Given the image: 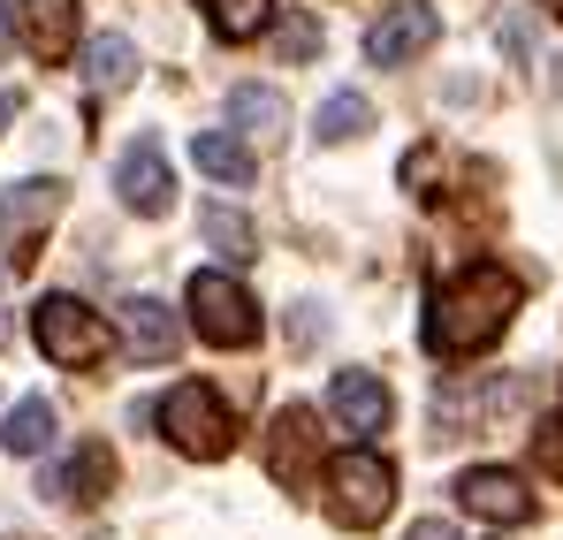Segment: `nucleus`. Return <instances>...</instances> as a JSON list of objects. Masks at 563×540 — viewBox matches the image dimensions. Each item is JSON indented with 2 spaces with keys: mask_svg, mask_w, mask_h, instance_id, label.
<instances>
[{
  "mask_svg": "<svg viewBox=\"0 0 563 540\" xmlns=\"http://www.w3.org/2000/svg\"><path fill=\"white\" fill-rule=\"evenodd\" d=\"M518 305H526V282H518V274L495 267V260H472V267H457L450 282H434L419 343H427L434 359H479L487 343H503V328L518 320Z\"/></svg>",
  "mask_w": 563,
  "mask_h": 540,
  "instance_id": "nucleus-1",
  "label": "nucleus"
},
{
  "mask_svg": "<svg viewBox=\"0 0 563 540\" xmlns=\"http://www.w3.org/2000/svg\"><path fill=\"white\" fill-rule=\"evenodd\" d=\"M153 419H161V434H168V442H176L184 456H198V464H221V456L236 450V419H229L221 388H206V381H184V388H168Z\"/></svg>",
  "mask_w": 563,
  "mask_h": 540,
  "instance_id": "nucleus-2",
  "label": "nucleus"
},
{
  "mask_svg": "<svg viewBox=\"0 0 563 540\" xmlns=\"http://www.w3.org/2000/svg\"><path fill=\"white\" fill-rule=\"evenodd\" d=\"M184 305H190V320H198V335H206L213 351H244V343H260V305H252V289H244L236 274L198 267L184 282Z\"/></svg>",
  "mask_w": 563,
  "mask_h": 540,
  "instance_id": "nucleus-3",
  "label": "nucleus"
},
{
  "mask_svg": "<svg viewBox=\"0 0 563 540\" xmlns=\"http://www.w3.org/2000/svg\"><path fill=\"white\" fill-rule=\"evenodd\" d=\"M328 503L343 526H380L396 510V464L380 450H343L328 464Z\"/></svg>",
  "mask_w": 563,
  "mask_h": 540,
  "instance_id": "nucleus-4",
  "label": "nucleus"
},
{
  "mask_svg": "<svg viewBox=\"0 0 563 540\" xmlns=\"http://www.w3.org/2000/svg\"><path fill=\"white\" fill-rule=\"evenodd\" d=\"M31 335H38V351H46L54 365H99V359H107V320H99L85 297H69V289L38 297Z\"/></svg>",
  "mask_w": 563,
  "mask_h": 540,
  "instance_id": "nucleus-5",
  "label": "nucleus"
},
{
  "mask_svg": "<svg viewBox=\"0 0 563 540\" xmlns=\"http://www.w3.org/2000/svg\"><path fill=\"white\" fill-rule=\"evenodd\" d=\"M62 206H69V190L54 176H31V183H8V190H0V229H8V244H15V252H8L15 267L38 260V236L62 221Z\"/></svg>",
  "mask_w": 563,
  "mask_h": 540,
  "instance_id": "nucleus-6",
  "label": "nucleus"
},
{
  "mask_svg": "<svg viewBox=\"0 0 563 540\" xmlns=\"http://www.w3.org/2000/svg\"><path fill=\"white\" fill-rule=\"evenodd\" d=\"M457 510L503 533V526H526V518H533V495H526L518 472H503V464H472V472H457Z\"/></svg>",
  "mask_w": 563,
  "mask_h": 540,
  "instance_id": "nucleus-7",
  "label": "nucleus"
},
{
  "mask_svg": "<svg viewBox=\"0 0 563 540\" xmlns=\"http://www.w3.org/2000/svg\"><path fill=\"white\" fill-rule=\"evenodd\" d=\"M114 190H122V206L145 213V221H161V213L176 206V176H168V161H161V137L122 145V161H114Z\"/></svg>",
  "mask_w": 563,
  "mask_h": 540,
  "instance_id": "nucleus-8",
  "label": "nucleus"
},
{
  "mask_svg": "<svg viewBox=\"0 0 563 540\" xmlns=\"http://www.w3.org/2000/svg\"><path fill=\"white\" fill-rule=\"evenodd\" d=\"M434 38H442V15H434L427 0H396L374 31H366V54H374L380 69H404V62H411V54H427Z\"/></svg>",
  "mask_w": 563,
  "mask_h": 540,
  "instance_id": "nucleus-9",
  "label": "nucleus"
},
{
  "mask_svg": "<svg viewBox=\"0 0 563 540\" xmlns=\"http://www.w3.org/2000/svg\"><path fill=\"white\" fill-rule=\"evenodd\" d=\"M267 472H275L282 487H312V480H320V434H312V411H305V404H289L275 419V434H267Z\"/></svg>",
  "mask_w": 563,
  "mask_h": 540,
  "instance_id": "nucleus-10",
  "label": "nucleus"
},
{
  "mask_svg": "<svg viewBox=\"0 0 563 540\" xmlns=\"http://www.w3.org/2000/svg\"><path fill=\"white\" fill-rule=\"evenodd\" d=\"M328 411H335L351 434H380V427H388V411H396V396H388V381H380V373H335Z\"/></svg>",
  "mask_w": 563,
  "mask_h": 540,
  "instance_id": "nucleus-11",
  "label": "nucleus"
},
{
  "mask_svg": "<svg viewBox=\"0 0 563 540\" xmlns=\"http://www.w3.org/2000/svg\"><path fill=\"white\" fill-rule=\"evenodd\" d=\"M15 23H23V46L38 62H69L77 54V0H23Z\"/></svg>",
  "mask_w": 563,
  "mask_h": 540,
  "instance_id": "nucleus-12",
  "label": "nucleus"
},
{
  "mask_svg": "<svg viewBox=\"0 0 563 540\" xmlns=\"http://www.w3.org/2000/svg\"><path fill=\"white\" fill-rule=\"evenodd\" d=\"M122 343L137 351V359H176V343H184V328H176V312L161 305V297H130L122 305Z\"/></svg>",
  "mask_w": 563,
  "mask_h": 540,
  "instance_id": "nucleus-13",
  "label": "nucleus"
},
{
  "mask_svg": "<svg viewBox=\"0 0 563 540\" xmlns=\"http://www.w3.org/2000/svg\"><path fill=\"white\" fill-rule=\"evenodd\" d=\"M190 161L213 183H252L260 176V153H252L244 130H198V137H190Z\"/></svg>",
  "mask_w": 563,
  "mask_h": 540,
  "instance_id": "nucleus-14",
  "label": "nucleus"
},
{
  "mask_svg": "<svg viewBox=\"0 0 563 540\" xmlns=\"http://www.w3.org/2000/svg\"><path fill=\"white\" fill-rule=\"evenodd\" d=\"M229 130H244L252 145H275L282 130H289V99L267 85H236L229 91Z\"/></svg>",
  "mask_w": 563,
  "mask_h": 540,
  "instance_id": "nucleus-15",
  "label": "nucleus"
},
{
  "mask_svg": "<svg viewBox=\"0 0 563 540\" xmlns=\"http://www.w3.org/2000/svg\"><path fill=\"white\" fill-rule=\"evenodd\" d=\"M46 487H54L62 503H99V495L114 487V456H107V442H85V450L69 456V464H62Z\"/></svg>",
  "mask_w": 563,
  "mask_h": 540,
  "instance_id": "nucleus-16",
  "label": "nucleus"
},
{
  "mask_svg": "<svg viewBox=\"0 0 563 540\" xmlns=\"http://www.w3.org/2000/svg\"><path fill=\"white\" fill-rule=\"evenodd\" d=\"M46 442H54V404H46V396H23V404L0 419V450L8 456H38Z\"/></svg>",
  "mask_w": 563,
  "mask_h": 540,
  "instance_id": "nucleus-17",
  "label": "nucleus"
},
{
  "mask_svg": "<svg viewBox=\"0 0 563 540\" xmlns=\"http://www.w3.org/2000/svg\"><path fill=\"white\" fill-rule=\"evenodd\" d=\"M312 130H320V145H351V137H366V130H374L366 91H328L320 114H312Z\"/></svg>",
  "mask_w": 563,
  "mask_h": 540,
  "instance_id": "nucleus-18",
  "label": "nucleus"
},
{
  "mask_svg": "<svg viewBox=\"0 0 563 540\" xmlns=\"http://www.w3.org/2000/svg\"><path fill=\"white\" fill-rule=\"evenodd\" d=\"M85 77H92V91H122L137 77V46L122 31H99L92 46H85Z\"/></svg>",
  "mask_w": 563,
  "mask_h": 540,
  "instance_id": "nucleus-19",
  "label": "nucleus"
},
{
  "mask_svg": "<svg viewBox=\"0 0 563 540\" xmlns=\"http://www.w3.org/2000/svg\"><path fill=\"white\" fill-rule=\"evenodd\" d=\"M198 8H206L213 38H229V46H236V38H260V31L282 15L275 0H198Z\"/></svg>",
  "mask_w": 563,
  "mask_h": 540,
  "instance_id": "nucleus-20",
  "label": "nucleus"
},
{
  "mask_svg": "<svg viewBox=\"0 0 563 540\" xmlns=\"http://www.w3.org/2000/svg\"><path fill=\"white\" fill-rule=\"evenodd\" d=\"M198 236H206L213 252H229V260H252V252H260V229H252L244 213H229V206H198Z\"/></svg>",
  "mask_w": 563,
  "mask_h": 540,
  "instance_id": "nucleus-21",
  "label": "nucleus"
},
{
  "mask_svg": "<svg viewBox=\"0 0 563 540\" xmlns=\"http://www.w3.org/2000/svg\"><path fill=\"white\" fill-rule=\"evenodd\" d=\"M275 46L289 54V62H312V54H320V15H312V8H282Z\"/></svg>",
  "mask_w": 563,
  "mask_h": 540,
  "instance_id": "nucleus-22",
  "label": "nucleus"
},
{
  "mask_svg": "<svg viewBox=\"0 0 563 540\" xmlns=\"http://www.w3.org/2000/svg\"><path fill=\"white\" fill-rule=\"evenodd\" d=\"M533 464H541L549 480H563V411H556V419H541V434H533Z\"/></svg>",
  "mask_w": 563,
  "mask_h": 540,
  "instance_id": "nucleus-23",
  "label": "nucleus"
},
{
  "mask_svg": "<svg viewBox=\"0 0 563 540\" xmlns=\"http://www.w3.org/2000/svg\"><path fill=\"white\" fill-rule=\"evenodd\" d=\"M404 540H457V526H450V518H419Z\"/></svg>",
  "mask_w": 563,
  "mask_h": 540,
  "instance_id": "nucleus-24",
  "label": "nucleus"
},
{
  "mask_svg": "<svg viewBox=\"0 0 563 540\" xmlns=\"http://www.w3.org/2000/svg\"><path fill=\"white\" fill-rule=\"evenodd\" d=\"M8 46H15V8L0 0V54H8Z\"/></svg>",
  "mask_w": 563,
  "mask_h": 540,
  "instance_id": "nucleus-25",
  "label": "nucleus"
},
{
  "mask_svg": "<svg viewBox=\"0 0 563 540\" xmlns=\"http://www.w3.org/2000/svg\"><path fill=\"white\" fill-rule=\"evenodd\" d=\"M541 15H549V23H563V0H541Z\"/></svg>",
  "mask_w": 563,
  "mask_h": 540,
  "instance_id": "nucleus-26",
  "label": "nucleus"
},
{
  "mask_svg": "<svg viewBox=\"0 0 563 540\" xmlns=\"http://www.w3.org/2000/svg\"><path fill=\"white\" fill-rule=\"evenodd\" d=\"M8 114H15V91H0V122H8Z\"/></svg>",
  "mask_w": 563,
  "mask_h": 540,
  "instance_id": "nucleus-27",
  "label": "nucleus"
},
{
  "mask_svg": "<svg viewBox=\"0 0 563 540\" xmlns=\"http://www.w3.org/2000/svg\"><path fill=\"white\" fill-rule=\"evenodd\" d=\"M0 343H8V305H0Z\"/></svg>",
  "mask_w": 563,
  "mask_h": 540,
  "instance_id": "nucleus-28",
  "label": "nucleus"
}]
</instances>
